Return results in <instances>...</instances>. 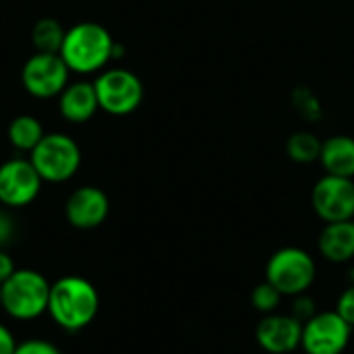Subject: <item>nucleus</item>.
Segmentation results:
<instances>
[{
  "mask_svg": "<svg viewBox=\"0 0 354 354\" xmlns=\"http://www.w3.org/2000/svg\"><path fill=\"white\" fill-rule=\"evenodd\" d=\"M116 39L112 33L95 23L81 21L66 29L64 41L60 48V58L73 75H97L114 60Z\"/></svg>",
  "mask_w": 354,
  "mask_h": 354,
  "instance_id": "1",
  "label": "nucleus"
},
{
  "mask_svg": "<svg viewBox=\"0 0 354 354\" xmlns=\"http://www.w3.org/2000/svg\"><path fill=\"white\" fill-rule=\"evenodd\" d=\"M100 313V292L83 276H62L52 282L48 315L66 332H79L93 324Z\"/></svg>",
  "mask_w": 354,
  "mask_h": 354,
  "instance_id": "2",
  "label": "nucleus"
},
{
  "mask_svg": "<svg viewBox=\"0 0 354 354\" xmlns=\"http://www.w3.org/2000/svg\"><path fill=\"white\" fill-rule=\"evenodd\" d=\"M52 282L37 270L17 268L2 284V311L15 322H33L48 313Z\"/></svg>",
  "mask_w": 354,
  "mask_h": 354,
  "instance_id": "3",
  "label": "nucleus"
},
{
  "mask_svg": "<svg viewBox=\"0 0 354 354\" xmlns=\"http://www.w3.org/2000/svg\"><path fill=\"white\" fill-rule=\"evenodd\" d=\"M29 160L44 183L60 185L71 180L79 172L83 153L79 143L71 135L54 131L44 135V139L29 153Z\"/></svg>",
  "mask_w": 354,
  "mask_h": 354,
  "instance_id": "4",
  "label": "nucleus"
},
{
  "mask_svg": "<svg viewBox=\"0 0 354 354\" xmlns=\"http://www.w3.org/2000/svg\"><path fill=\"white\" fill-rule=\"evenodd\" d=\"M317 276L315 259L299 247H282L266 263V280L282 292V297L305 295Z\"/></svg>",
  "mask_w": 354,
  "mask_h": 354,
  "instance_id": "5",
  "label": "nucleus"
},
{
  "mask_svg": "<svg viewBox=\"0 0 354 354\" xmlns=\"http://www.w3.org/2000/svg\"><path fill=\"white\" fill-rule=\"evenodd\" d=\"M93 87L97 93L100 110L110 116L133 114L145 95L141 79L124 66H108L95 75Z\"/></svg>",
  "mask_w": 354,
  "mask_h": 354,
  "instance_id": "6",
  "label": "nucleus"
},
{
  "mask_svg": "<svg viewBox=\"0 0 354 354\" xmlns=\"http://www.w3.org/2000/svg\"><path fill=\"white\" fill-rule=\"evenodd\" d=\"M71 75L60 54L33 52L21 68V85L35 100H56L71 83Z\"/></svg>",
  "mask_w": 354,
  "mask_h": 354,
  "instance_id": "7",
  "label": "nucleus"
},
{
  "mask_svg": "<svg viewBox=\"0 0 354 354\" xmlns=\"http://www.w3.org/2000/svg\"><path fill=\"white\" fill-rule=\"evenodd\" d=\"M44 180L29 158H10L0 164V205L21 209L31 205L41 193Z\"/></svg>",
  "mask_w": 354,
  "mask_h": 354,
  "instance_id": "8",
  "label": "nucleus"
},
{
  "mask_svg": "<svg viewBox=\"0 0 354 354\" xmlns=\"http://www.w3.org/2000/svg\"><path fill=\"white\" fill-rule=\"evenodd\" d=\"M353 328L334 311H317L303 324L301 348L305 354H342L348 348Z\"/></svg>",
  "mask_w": 354,
  "mask_h": 354,
  "instance_id": "9",
  "label": "nucleus"
},
{
  "mask_svg": "<svg viewBox=\"0 0 354 354\" xmlns=\"http://www.w3.org/2000/svg\"><path fill=\"white\" fill-rule=\"evenodd\" d=\"M311 207L319 220H354V178L324 174L311 189Z\"/></svg>",
  "mask_w": 354,
  "mask_h": 354,
  "instance_id": "10",
  "label": "nucleus"
},
{
  "mask_svg": "<svg viewBox=\"0 0 354 354\" xmlns=\"http://www.w3.org/2000/svg\"><path fill=\"white\" fill-rule=\"evenodd\" d=\"M108 214L110 199L100 187L93 185L77 187L64 203V218L77 230H93L102 226Z\"/></svg>",
  "mask_w": 354,
  "mask_h": 354,
  "instance_id": "11",
  "label": "nucleus"
},
{
  "mask_svg": "<svg viewBox=\"0 0 354 354\" xmlns=\"http://www.w3.org/2000/svg\"><path fill=\"white\" fill-rule=\"evenodd\" d=\"M303 324L295 315L270 313L255 328V340L261 351L270 354H288L301 348Z\"/></svg>",
  "mask_w": 354,
  "mask_h": 354,
  "instance_id": "12",
  "label": "nucleus"
},
{
  "mask_svg": "<svg viewBox=\"0 0 354 354\" xmlns=\"http://www.w3.org/2000/svg\"><path fill=\"white\" fill-rule=\"evenodd\" d=\"M56 104H58L60 116L66 122H73V124L89 122L100 110L93 81H87V79L71 81L62 89V93L56 97Z\"/></svg>",
  "mask_w": 354,
  "mask_h": 354,
  "instance_id": "13",
  "label": "nucleus"
},
{
  "mask_svg": "<svg viewBox=\"0 0 354 354\" xmlns=\"http://www.w3.org/2000/svg\"><path fill=\"white\" fill-rule=\"evenodd\" d=\"M322 257L330 263H348L354 259V220L330 222L317 239Z\"/></svg>",
  "mask_w": 354,
  "mask_h": 354,
  "instance_id": "14",
  "label": "nucleus"
},
{
  "mask_svg": "<svg viewBox=\"0 0 354 354\" xmlns=\"http://www.w3.org/2000/svg\"><path fill=\"white\" fill-rule=\"evenodd\" d=\"M326 174L354 178V137L332 135L322 141V153L317 160Z\"/></svg>",
  "mask_w": 354,
  "mask_h": 354,
  "instance_id": "15",
  "label": "nucleus"
},
{
  "mask_svg": "<svg viewBox=\"0 0 354 354\" xmlns=\"http://www.w3.org/2000/svg\"><path fill=\"white\" fill-rule=\"evenodd\" d=\"M44 135H46V131H44L41 120L31 114L15 116L6 129L8 143L21 153H31L35 149V145L44 139Z\"/></svg>",
  "mask_w": 354,
  "mask_h": 354,
  "instance_id": "16",
  "label": "nucleus"
},
{
  "mask_svg": "<svg viewBox=\"0 0 354 354\" xmlns=\"http://www.w3.org/2000/svg\"><path fill=\"white\" fill-rule=\"evenodd\" d=\"M64 33H66V29L62 27V23L58 19L44 17V19L35 21V25L31 29V44H33L35 52L58 54L62 48V41H64Z\"/></svg>",
  "mask_w": 354,
  "mask_h": 354,
  "instance_id": "17",
  "label": "nucleus"
},
{
  "mask_svg": "<svg viewBox=\"0 0 354 354\" xmlns=\"http://www.w3.org/2000/svg\"><path fill=\"white\" fill-rule=\"evenodd\" d=\"M322 139L311 131H295L286 139V156L297 164H313L319 160Z\"/></svg>",
  "mask_w": 354,
  "mask_h": 354,
  "instance_id": "18",
  "label": "nucleus"
},
{
  "mask_svg": "<svg viewBox=\"0 0 354 354\" xmlns=\"http://www.w3.org/2000/svg\"><path fill=\"white\" fill-rule=\"evenodd\" d=\"M282 292L278 288H274L268 280H263L261 284H257L253 290H251V305L255 311L263 313V315H270V313H276L280 303H282Z\"/></svg>",
  "mask_w": 354,
  "mask_h": 354,
  "instance_id": "19",
  "label": "nucleus"
},
{
  "mask_svg": "<svg viewBox=\"0 0 354 354\" xmlns=\"http://www.w3.org/2000/svg\"><path fill=\"white\" fill-rule=\"evenodd\" d=\"M15 354H62V351L46 338H27L17 342Z\"/></svg>",
  "mask_w": 354,
  "mask_h": 354,
  "instance_id": "20",
  "label": "nucleus"
},
{
  "mask_svg": "<svg viewBox=\"0 0 354 354\" xmlns=\"http://www.w3.org/2000/svg\"><path fill=\"white\" fill-rule=\"evenodd\" d=\"M336 313H338L351 328H354V282L346 288V290H342V295L338 297Z\"/></svg>",
  "mask_w": 354,
  "mask_h": 354,
  "instance_id": "21",
  "label": "nucleus"
},
{
  "mask_svg": "<svg viewBox=\"0 0 354 354\" xmlns=\"http://www.w3.org/2000/svg\"><path fill=\"white\" fill-rule=\"evenodd\" d=\"M17 234V222L10 214V209L0 207V249L8 247Z\"/></svg>",
  "mask_w": 354,
  "mask_h": 354,
  "instance_id": "22",
  "label": "nucleus"
},
{
  "mask_svg": "<svg viewBox=\"0 0 354 354\" xmlns=\"http://www.w3.org/2000/svg\"><path fill=\"white\" fill-rule=\"evenodd\" d=\"M315 313H317L315 301H313L307 292L295 297V307H292V313H290V315H295L301 324H305V322H309Z\"/></svg>",
  "mask_w": 354,
  "mask_h": 354,
  "instance_id": "23",
  "label": "nucleus"
},
{
  "mask_svg": "<svg viewBox=\"0 0 354 354\" xmlns=\"http://www.w3.org/2000/svg\"><path fill=\"white\" fill-rule=\"evenodd\" d=\"M17 338L15 334L10 332L8 326L0 324V354H15V348H17Z\"/></svg>",
  "mask_w": 354,
  "mask_h": 354,
  "instance_id": "24",
  "label": "nucleus"
},
{
  "mask_svg": "<svg viewBox=\"0 0 354 354\" xmlns=\"http://www.w3.org/2000/svg\"><path fill=\"white\" fill-rule=\"evenodd\" d=\"M15 272H17L15 259L10 257V253L6 249H0V284H4Z\"/></svg>",
  "mask_w": 354,
  "mask_h": 354,
  "instance_id": "25",
  "label": "nucleus"
},
{
  "mask_svg": "<svg viewBox=\"0 0 354 354\" xmlns=\"http://www.w3.org/2000/svg\"><path fill=\"white\" fill-rule=\"evenodd\" d=\"M0 311H2V284H0Z\"/></svg>",
  "mask_w": 354,
  "mask_h": 354,
  "instance_id": "26",
  "label": "nucleus"
}]
</instances>
